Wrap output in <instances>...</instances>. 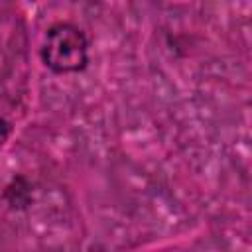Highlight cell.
I'll return each instance as SVG.
<instances>
[{
  "mask_svg": "<svg viewBox=\"0 0 252 252\" xmlns=\"http://www.w3.org/2000/svg\"><path fill=\"white\" fill-rule=\"evenodd\" d=\"M8 136H10V124H8V120L4 116H0V148L6 144Z\"/></svg>",
  "mask_w": 252,
  "mask_h": 252,
  "instance_id": "cell-2",
  "label": "cell"
},
{
  "mask_svg": "<svg viewBox=\"0 0 252 252\" xmlns=\"http://www.w3.org/2000/svg\"><path fill=\"white\" fill-rule=\"evenodd\" d=\"M89 43L81 28L69 22L53 24L41 45L43 63L55 73H75L89 61Z\"/></svg>",
  "mask_w": 252,
  "mask_h": 252,
  "instance_id": "cell-1",
  "label": "cell"
}]
</instances>
